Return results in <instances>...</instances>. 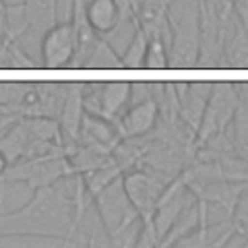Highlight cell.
Segmentation results:
<instances>
[{
    "mask_svg": "<svg viewBox=\"0 0 248 248\" xmlns=\"http://www.w3.org/2000/svg\"><path fill=\"white\" fill-rule=\"evenodd\" d=\"M134 35L130 39V43L126 45L124 52L120 54V68L126 70H138L143 68V60H145V50H147V33L141 29L138 17L134 21Z\"/></svg>",
    "mask_w": 248,
    "mask_h": 248,
    "instance_id": "cell-15",
    "label": "cell"
},
{
    "mask_svg": "<svg viewBox=\"0 0 248 248\" xmlns=\"http://www.w3.org/2000/svg\"><path fill=\"white\" fill-rule=\"evenodd\" d=\"M246 244H248V242H246Z\"/></svg>",
    "mask_w": 248,
    "mask_h": 248,
    "instance_id": "cell-20",
    "label": "cell"
},
{
    "mask_svg": "<svg viewBox=\"0 0 248 248\" xmlns=\"http://www.w3.org/2000/svg\"><path fill=\"white\" fill-rule=\"evenodd\" d=\"M120 140H122L120 132L112 120H107V118H101L97 114L83 110L76 145H85V147H93L105 153H114Z\"/></svg>",
    "mask_w": 248,
    "mask_h": 248,
    "instance_id": "cell-10",
    "label": "cell"
},
{
    "mask_svg": "<svg viewBox=\"0 0 248 248\" xmlns=\"http://www.w3.org/2000/svg\"><path fill=\"white\" fill-rule=\"evenodd\" d=\"M132 91L134 85L126 81L97 83L93 89L83 93V110L114 122L122 114V108L132 101Z\"/></svg>",
    "mask_w": 248,
    "mask_h": 248,
    "instance_id": "cell-6",
    "label": "cell"
},
{
    "mask_svg": "<svg viewBox=\"0 0 248 248\" xmlns=\"http://www.w3.org/2000/svg\"><path fill=\"white\" fill-rule=\"evenodd\" d=\"M120 176L101 188L91 202L95 203L99 221L110 242L118 246H134L136 236H132V232H140L141 217L126 196Z\"/></svg>",
    "mask_w": 248,
    "mask_h": 248,
    "instance_id": "cell-2",
    "label": "cell"
},
{
    "mask_svg": "<svg viewBox=\"0 0 248 248\" xmlns=\"http://www.w3.org/2000/svg\"><path fill=\"white\" fill-rule=\"evenodd\" d=\"M41 66L50 70L72 68L76 56V35L70 19L54 21L41 37Z\"/></svg>",
    "mask_w": 248,
    "mask_h": 248,
    "instance_id": "cell-5",
    "label": "cell"
},
{
    "mask_svg": "<svg viewBox=\"0 0 248 248\" xmlns=\"http://www.w3.org/2000/svg\"><path fill=\"white\" fill-rule=\"evenodd\" d=\"M72 172L74 170L66 153H48L10 163L6 170L0 174V184L23 182L31 190H37L43 186H50Z\"/></svg>",
    "mask_w": 248,
    "mask_h": 248,
    "instance_id": "cell-3",
    "label": "cell"
},
{
    "mask_svg": "<svg viewBox=\"0 0 248 248\" xmlns=\"http://www.w3.org/2000/svg\"><path fill=\"white\" fill-rule=\"evenodd\" d=\"M70 188L62 180L33 190L31 200L8 213H0V236H48L72 240L78 232L74 194L78 186V172L70 174ZM4 200V184H0V203Z\"/></svg>",
    "mask_w": 248,
    "mask_h": 248,
    "instance_id": "cell-1",
    "label": "cell"
},
{
    "mask_svg": "<svg viewBox=\"0 0 248 248\" xmlns=\"http://www.w3.org/2000/svg\"><path fill=\"white\" fill-rule=\"evenodd\" d=\"M159 103L155 97H143L128 103V108L116 118V128L122 140H136L155 130L159 120Z\"/></svg>",
    "mask_w": 248,
    "mask_h": 248,
    "instance_id": "cell-9",
    "label": "cell"
},
{
    "mask_svg": "<svg viewBox=\"0 0 248 248\" xmlns=\"http://www.w3.org/2000/svg\"><path fill=\"white\" fill-rule=\"evenodd\" d=\"M27 31H31L27 8L21 2L6 4V21H4V43H17Z\"/></svg>",
    "mask_w": 248,
    "mask_h": 248,
    "instance_id": "cell-14",
    "label": "cell"
},
{
    "mask_svg": "<svg viewBox=\"0 0 248 248\" xmlns=\"http://www.w3.org/2000/svg\"><path fill=\"white\" fill-rule=\"evenodd\" d=\"M169 66H170V56H169V46H167L165 39L163 37H149L143 68L161 70V68H169Z\"/></svg>",
    "mask_w": 248,
    "mask_h": 248,
    "instance_id": "cell-17",
    "label": "cell"
},
{
    "mask_svg": "<svg viewBox=\"0 0 248 248\" xmlns=\"http://www.w3.org/2000/svg\"><path fill=\"white\" fill-rule=\"evenodd\" d=\"M83 85L81 83H70L66 87V95L58 112V126L64 138V143L76 145L78 141V134H79V124H81V116H83Z\"/></svg>",
    "mask_w": 248,
    "mask_h": 248,
    "instance_id": "cell-11",
    "label": "cell"
},
{
    "mask_svg": "<svg viewBox=\"0 0 248 248\" xmlns=\"http://www.w3.org/2000/svg\"><path fill=\"white\" fill-rule=\"evenodd\" d=\"M232 120H234V141H236V149H238L240 157L248 159V107L240 103Z\"/></svg>",
    "mask_w": 248,
    "mask_h": 248,
    "instance_id": "cell-18",
    "label": "cell"
},
{
    "mask_svg": "<svg viewBox=\"0 0 248 248\" xmlns=\"http://www.w3.org/2000/svg\"><path fill=\"white\" fill-rule=\"evenodd\" d=\"M238 105H240V97H238V93H234L232 85H229V83L217 85L205 101L203 116L198 126V132H196L198 141L205 143L207 140L223 134L227 124L232 122Z\"/></svg>",
    "mask_w": 248,
    "mask_h": 248,
    "instance_id": "cell-4",
    "label": "cell"
},
{
    "mask_svg": "<svg viewBox=\"0 0 248 248\" xmlns=\"http://www.w3.org/2000/svg\"><path fill=\"white\" fill-rule=\"evenodd\" d=\"M85 17L97 37L105 39L122 21V4L120 0H87Z\"/></svg>",
    "mask_w": 248,
    "mask_h": 248,
    "instance_id": "cell-12",
    "label": "cell"
},
{
    "mask_svg": "<svg viewBox=\"0 0 248 248\" xmlns=\"http://www.w3.org/2000/svg\"><path fill=\"white\" fill-rule=\"evenodd\" d=\"M81 68H120V56L105 39L99 37L97 45L93 46Z\"/></svg>",
    "mask_w": 248,
    "mask_h": 248,
    "instance_id": "cell-16",
    "label": "cell"
},
{
    "mask_svg": "<svg viewBox=\"0 0 248 248\" xmlns=\"http://www.w3.org/2000/svg\"><path fill=\"white\" fill-rule=\"evenodd\" d=\"M120 180H122L126 196L130 198L132 205L138 209L140 217L153 215L155 203L161 192L165 190V186L169 184V180H165L161 174L147 172L143 169H126Z\"/></svg>",
    "mask_w": 248,
    "mask_h": 248,
    "instance_id": "cell-7",
    "label": "cell"
},
{
    "mask_svg": "<svg viewBox=\"0 0 248 248\" xmlns=\"http://www.w3.org/2000/svg\"><path fill=\"white\" fill-rule=\"evenodd\" d=\"M198 16L192 8H188L172 31V41L169 46L170 66L174 68H188L196 66L202 46V33H200Z\"/></svg>",
    "mask_w": 248,
    "mask_h": 248,
    "instance_id": "cell-8",
    "label": "cell"
},
{
    "mask_svg": "<svg viewBox=\"0 0 248 248\" xmlns=\"http://www.w3.org/2000/svg\"><path fill=\"white\" fill-rule=\"evenodd\" d=\"M31 23V31L41 33L58 21V0H23Z\"/></svg>",
    "mask_w": 248,
    "mask_h": 248,
    "instance_id": "cell-13",
    "label": "cell"
},
{
    "mask_svg": "<svg viewBox=\"0 0 248 248\" xmlns=\"http://www.w3.org/2000/svg\"><path fill=\"white\" fill-rule=\"evenodd\" d=\"M6 167H8V159H6V155L0 151V174L6 170Z\"/></svg>",
    "mask_w": 248,
    "mask_h": 248,
    "instance_id": "cell-19",
    "label": "cell"
}]
</instances>
